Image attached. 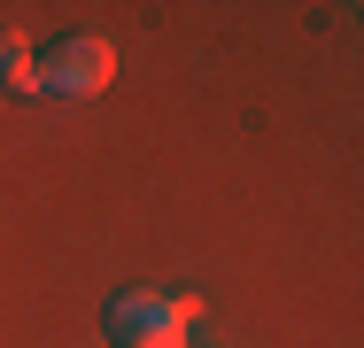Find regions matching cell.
<instances>
[{
	"mask_svg": "<svg viewBox=\"0 0 364 348\" xmlns=\"http://www.w3.org/2000/svg\"><path fill=\"white\" fill-rule=\"evenodd\" d=\"M202 325V302L194 294H155V286H132L109 302V341L117 348H186Z\"/></svg>",
	"mask_w": 364,
	"mask_h": 348,
	"instance_id": "obj_1",
	"label": "cell"
},
{
	"mask_svg": "<svg viewBox=\"0 0 364 348\" xmlns=\"http://www.w3.org/2000/svg\"><path fill=\"white\" fill-rule=\"evenodd\" d=\"M109 77H117V47L109 39H63V47L39 55V93H63V101H93Z\"/></svg>",
	"mask_w": 364,
	"mask_h": 348,
	"instance_id": "obj_2",
	"label": "cell"
},
{
	"mask_svg": "<svg viewBox=\"0 0 364 348\" xmlns=\"http://www.w3.org/2000/svg\"><path fill=\"white\" fill-rule=\"evenodd\" d=\"M0 85L39 93V55H31V39H23V31H0Z\"/></svg>",
	"mask_w": 364,
	"mask_h": 348,
	"instance_id": "obj_3",
	"label": "cell"
}]
</instances>
